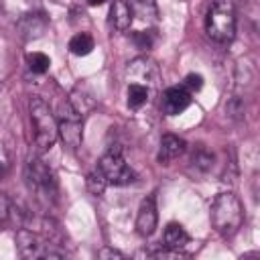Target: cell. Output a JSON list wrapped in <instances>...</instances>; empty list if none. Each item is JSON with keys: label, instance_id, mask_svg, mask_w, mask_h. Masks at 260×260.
Here are the masks:
<instances>
[{"label": "cell", "instance_id": "cell-25", "mask_svg": "<svg viewBox=\"0 0 260 260\" xmlns=\"http://www.w3.org/2000/svg\"><path fill=\"white\" fill-rule=\"evenodd\" d=\"M4 173H6V165H4V162H0V179L4 177Z\"/></svg>", "mask_w": 260, "mask_h": 260}, {"label": "cell", "instance_id": "cell-11", "mask_svg": "<svg viewBox=\"0 0 260 260\" xmlns=\"http://www.w3.org/2000/svg\"><path fill=\"white\" fill-rule=\"evenodd\" d=\"M185 150V140L175 136V134H165L160 138V146H158V162L169 165L171 160H175L177 156H181Z\"/></svg>", "mask_w": 260, "mask_h": 260}, {"label": "cell", "instance_id": "cell-15", "mask_svg": "<svg viewBox=\"0 0 260 260\" xmlns=\"http://www.w3.org/2000/svg\"><path fill=\"white\" fill-rule=\"evenodd\" d=\"M93 47H95V43H93V37L89 32H77L69 41V51L73 55H79V57L89 55L93 51Z\"/></svg>", "mask_w": 260, "mask_h": 260}, {"label": "cell", "instance_id": "cell-22", "mask_svg": "<svg viewBox=\"0 0 260 260\" xmlns=\"http://www.w3.org/2000/svg\"><path fill=\"white\" fill-rule=\"evenodd\" d=\"M201 85H203V77H201L199 73H189V75L185 77V83H183V87H185L187 91H199Z\"/></svg>", "mask_w": 260, "mask_h": 260}, {"label": "cell", "instance_id": "cell-9", "mask_svg": "<svg viewBox=\"0 0 260 260\" xmlns=\"http://www.w3.org/2000/svg\"><path fill=\"white\" fill-rule=\"evenodd\" d=\"M156 223H158V213H156L154 197H146L142 199L136 213V232L140 236H150L156 230Z\"/></svg>", "mask_w": 260, "mask_h": 260}, {"label": "cell", "instance_id": "cell-6", "mask_svg": "<svg viewBox=\"0 0 260 260\" xmlns=\"http://www.w3.org/2000/svg\"><path fill=\"white\" fill-rule=\"evenodd\" d=\"M18 242V252L22 258H61L63 252L55 250L53 242L49 238H43L26 228H20L16 234Z\"/></svg>", "mask_w": 260, "mask_h": 260}, {"label": "cell", "instance_id": "cell-8", "mask_svg": "<svg viewBox=\"0 0 260 260\" xmlns=\"http://www.w3.org/2000/svg\"><path fill=\"white\" fill-rule=\"evenodd\" d=\"M191 106V91H187L183 85H173L162 91L160 98V110L167 116H177L183 110Z\"/></svg>", "mask_w": 260, "mask_h": 260}, {"label": "cell", "instance_id": "cell-10", "mask_svg": "<svg viewBox=\"0 0 260 260\" xmlns=\"http://www.w3.org/2000/svg\"><path fill=\"white\" fill-rule=\"evenodd\" d=\"M47 28V16L43 12H26L20 20H18V30L22 35V39H37L45 32Z\"/></svg>", "mask_w": 260, "mask_h": 260}, {"label": "cell", "instance_id": "cell-24", "mask_svg": "<svg viewBox=\"0 0 260 260\" xmlns=\"http://www.w3.org/2000/svg\"><path fill=\"white\" fill-rule=\"evenodd\" d=\"M104 2H106V0H87L89 6H98V4H104Z\"/></svg>", "mask_w": 260, "mask_h": 260}, {"label": "cell", "instance_id": "cell-16", "mask_svg": "<svg viewBox=\"0 0 260 260\" xmlns=\"http://www.w3.org/2000/svg\"><path fill=\"white\" fill-rule=\"evenodd\" d=\"M148 100V87L140 85V83H128V106L132 110L144 106Z\"/></svg>", "mask_w": 260, "mask_h": 260}, {"label": "cell", "instance_id": "cell-2", "mask_svg": "<svg viewBox=\"0 0 260 260\" xmlns=\"http://www.w3.org/2000/svg\"><path fill=\"white\" fill-rule=\"evenodd\" d=\"M244 221V209L240 199L225 191L219 193L211 203V223L221 236H234Z\"/></svg>", "mask_w": 260, "mask_h": 260}, {"label": "cell", "instance_id": "cell-13", "mask_svg": "<svg viewBox=\"0 0 260 260\" xmlns=\"http://www.w3.org/2000/svg\"><path fill=\"white\" fill-rule=\"evenodd\" d=\"M132 14L138 16L144 22H156L158 20V6L156 0H126Z\"/></svg>", "mask_w": 260, "mask_h": 260}, {"label": "cell", "instance_id": "cell-23", "mask_svg": "<svg viewBox=\"0 0 260 260\" xmlns=\"http://www.w3.org/2000/svg\"><path fill=\"white\" fill-rule=\"evenodd\" d=\"M98 258H102V260H106V258H124V254L114 250V248H102L98 252Z\"/></svg>", "mask_w": 260, "mask_h": 260}, {"label": "cell", "instance_id": "cell-12", "mask_svg": "<svg viewBox=\"0 0 260 260\" xmlns=\"http://www.w3.org/2000/svg\"><path fill=\"white\" fill-rule=\"evenodd\" d=\"M132 10L128 6L126 0H112L110 4V24L116 28V30H128L130 24H132Z\"/></svg>", "mask_w": 260, "mask_h": 260}, {"label": "cell", "instance_id": "cell-7", "mask_svg": "<svg viewBox=\"0 0 260 260\" xmlns=\"http://www.w3.org/2000/svg\"><path fill=\"white\" fill-rule=\"evenodd\" d=\"M57 126H59V136L69 148H77L81 144V114L71 106L69 100H65L59 106V116H57Z\"/></svg>", "mask_w": 260, "mask_h": 260}, {"label": "cell", "instance_id": "cell-14", "mask_svg": "<svg viewBox=\"0 0 260 260\" xmlns=\"http://www.w3.org/2000/svg\"><path fill=\"white\" fill-rule=\"evenodd\" d=\"M162 240H165V246L169 250H179L183 248L187 242H189V234L185 232V228L181 223H169L165 228V234H162Z\"/></svg>", "mask_w": 260, "mask_h": 260}, {"label": "cell", "instance_id": "cell-3", "mask_svg": "<svg viewBox=\"0 0 260 260\" xmlns=\"http://www.w3.org/2000/svg\"><path fill=\"white\" fill-rule=\"evenodd\" d=\"M205 30L217 43H230L236 32V12L232 0H213L207 16Z\"/></svg>", "mask_w": 260, "mask_h": 260}, {"label": "cell", "instance_id": "cell-21", "mask_svg": "<svg viewBox=\"0 0 260 260\" xmlns=\"http://www.w3.org/2000/svg\"><path fill=\"white\" fill-rule=\"evenodd\" d=\"M132 41H134V45H136L138 49H142V51H148V49L152 47V37H150V32H146V30L136 32V35L132 37Z\"/></svg>", "mask_w": 260, "mask_h": 260}, {"label": "cell", "instance_id": "cell-5", "mask_svg": "<svg viewBox=\"0 0 260 260\" xmlns=\"http://www.w3.org/2000/svg\"><path fill=\"white\" fill-rule=\"evenodd\" d=\"M26 181H28V187L37 193V197L41 201L55 199L57 181H55L51 169L43 160H39V158H30L28 160V165H26Z\"/></svg>", "mask_w": 260, "mask_h": 260}, {"label": "cell", "instance_id": "cell-17", "mask_svg": "<svg viewBox=\"0 0 260 260\" xmlns=\"http://www.w3.org/2000/svg\"><path fill=\"white\" fill-rule=\"evenodd\" d=\"M85 187H87V191H89L91 195H102V193L106 191V187H108V181H106L104 173L98 169V171H91V173L87 175Z\"/></svg>", "mask_w": 260, "mask_h": 260}, {"label": "cell", "instance_id": "cell-19", "mask_svg": "<svg viewBox=\"0 0 260 260\" xmlns=\"http://www.w3.org/2000/svg\"><path fill=\"white\" fill-rule=\"evenodd\" d=\"M51 65V59L45 53H30L28 55V67L32 73H45Z\"/></svg>", "mask_w": 260, "mask_h": 260}, {"label": "cell", "instance_id": "cell-4", "mask_svg": "<svg viewBox=\"0 0 260 260\" xmlns=\"http://www.w3.org/2000/svg\"><path fill=\"white\" fill-rule=\"evenodd\" d=\"M98 169L104 173L108 185H130L136 179V173L130 169V165L124 160L120 148H110L102 158Z\"/></svg>", "mask_w": 260, "mask_h": 260}, {"label": "cell", "instance_id": "cell-18", "mask_svg": "<svg viewBox=\"0 0 260 260\" xmlns=\"http://www.w3.org/2000/svg\"><path fill=\"white\" fill-rule=\"evenodd\" d=\"M16 219V207L6 197V193H0V225H6Z\"/></svg>", "mask_w": 260, "mask_h": 260}, {"label": "cell", "instance_id": "cell-1", "mask_svg": "<svg viewBox=\"0 0 260 260\" xmlns=\"http://www.w3.org/2000/svg\"><path fill=\"white\" fill-rule=\"evenodd\" d=\"M28 110H30V120H32V126H35V146H37V152L43 154L59 138L57 118L51 112L49 104L39 95L30 100Z\"/></svg>", "mask_w": 260, "mask_h": 260}, {"label": "cell", "instance_id": "cell-20", "mask_svg": "<svg viewBox=\"0 0 260 260\" xmlns=\"http://www.w3.org/2000/svg\"><path fill=\"white\" fill-rule=\"evenodd\" d=\"M191 162H193V167L195 169H199V171H209L211 169V165H213V156L209 154V152H205V150H199L197 154H193V158H191Z\"/></svg>", "mask_w": 260, "mask_h": 260}]
</instances>
